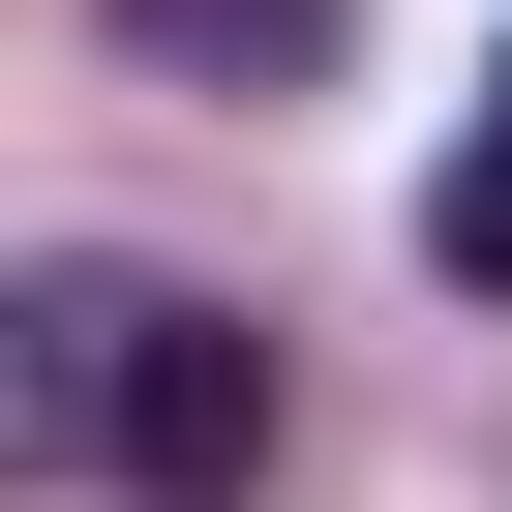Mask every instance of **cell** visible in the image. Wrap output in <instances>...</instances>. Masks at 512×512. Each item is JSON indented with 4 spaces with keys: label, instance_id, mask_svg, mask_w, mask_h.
I'll use <instances>...</instances> for the list:
<instances>
[{
    "label": "cell",
    "instance_id": "2",
    "mask_svg": "<svg viewBox=\"0 0 512 512\" xmlns=\"http://www.w3.org/2000/svg\"><path fill=\"white\" fill-rule=\"evenodd\" d=\"M121 302H151V272H31V302H0V452H31V482H91V392H121Z\"/></svg>",
    "mask_w": 512,
    "mask_h": 512
},
{
    "label": "cell",
    "instance_id": "3",
    "mask_svg": "<svg viewBox=\"0 0 512 512\" xmlns=\"http://www.w3.org/2000/svg\"><path fill=\"white\" fill-rule=\"evenodd\" d=\"M121 61H181V91H332V0H121Z\"/></svg>",
    "mask_w": 512,
    "mask_h": 512
},
{
    "label": "cell",
    "instance_id": "1",
    "mask_svg": "<svg viewBox=\"0 0 512 512\" xmlns=\"http://www.w3.org/2000/svg\"><path fill=\"white\" fill-rule=\"evenodd\" d=\"M272 422H302V392H272V332H241V302H181V272L121 302V392H91V482H121V512H241V482H272Z\"/></svg>",
    "mask_w": 512,
    "mask_h": 512
},
{
    "label": "cell",
    "instance_id": "4",
    "mask_svg": "<svg viewBox=\"0 0 512 512\" xmlns=\"http://www.w3.org/2000/svg\"><path fill=\"white\" fill-rule=\"evenodd\" d=\"M422 272L512 302V61H482V121H452V181H422Z\"/></svg>",
    "mask_w": 512,
    "mask_h": 512
}]
</instances>
